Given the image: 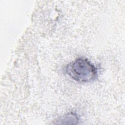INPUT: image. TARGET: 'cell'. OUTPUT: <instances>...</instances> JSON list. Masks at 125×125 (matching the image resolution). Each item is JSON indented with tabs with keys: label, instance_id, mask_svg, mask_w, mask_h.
I'll use <instances>...</instances> for the list:
<instances>
[{
	"label": "cell",
	"instance_id": "obj_1",
	"mask_svg": "<svg viewBox=\"0 0 125 125\" xmlns=\"http://www.w3.org/2000/svg\"><path fill=\"white\" fill-rule=\"evenodd\" d=\"M64 70L73 80L80 83L92 82L98 76L97 68L95 66L87 59L82 57L68 63Z\"/></svg>",
	"mask_w": 125,
	"mask_h": 125
},
{
	"label": "cell",
	"instance_id": "obj_2",
	"mask_svg": "<svg viewBox=\"0 0 125 125\" xmlns=\"http://www.w3.org/2000/svg\"><path fill=\"white\" fill-rule=\"evenodd\" d=\"M79 121L78 115L73 112H70L60 117L58 121L61 124H76Z\"/></svg>",
	"mask_w": 125,
	"mask_h": 125
}]
</instances>
